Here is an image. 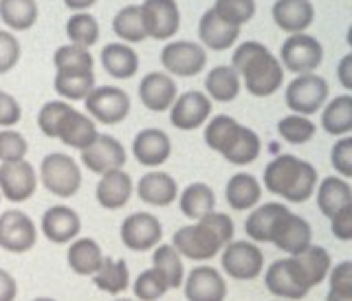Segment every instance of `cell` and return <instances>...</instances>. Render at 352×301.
<instances>
[{
  "label": "cell",
  "mask_w": 352,
  "mask_h": 301,
  "mask_svg": "<svg viewBox=\"0 0 352 301\" xmlns=\"http://www.w3.org/2000/svg\"><path fill=\"white\" fill-rule=\"evenodd\" d=\"M207 97L220 104H229L240 95V75L231 66H214L205 77Z\"/></svg>",
  "instance_id": "1f68e13d"
},
{
  "label": "cell",
  "mask_w": 352,
  "mask_h": 301,
  "mask_svg": "<svg viewBox=\"0 0 352 301\" xmlns=\"http://www.w3.org/2000/svg\"><path fill=\"white\" fill-rule=\"evenodd\" d=\"M40 181L49 194L73 198L82 187V167L69 154L51 152L40 163Z\"/></svg>",
  "instance_id": "5b68a950"
},
{
  "label": "cell",
  "mask_w": 352,
  "mask_h": 301,
  "mask_svg": "<svg viewBox=\"0 0 352 301\" xmlns=\"http://www.w3.org/2000/svg\"><path fill=\"white\" fill-rule=\"evenodd\" d=\"M326 301H352V262H339L328 273Z\"/></svg>",
  "instance_id": "f6af8a7d"
},
{
  "label": "cell",
  "mask_w": 352,
  "mask_h": 301,
  "mask_svg": "<svg viewBox=\"0 0 352 301\" xmlns=\"http://www.w3.org/2000/svg\"><path fill=\"white\" fill-rule=\"evenodd\" d=\"M198 38L205 49L212 51H227L240 38V27H234L220 18L214 9H207L201 22H198Z\"/></svg>",
  "instance_id": "cb8c5ba5"
},
{
  "label": "cell",
  "mask_w": 352,
  "mask_h": 301,
  "mask_svg": "<svg viewBox=\"0 0 352 301\" xmlns=\"http://www.w3.org/2000/svg\"><path fill=\"white\" fill-rule=\"evenodd\" d=\"M280 62L286 71L306 75L317 71L324 62V47L322 42L306 33H293L291 38H286L280 51Z\"/></svg>",
  "instance_id": "8fae6325"
},
{
  "label": "cell",
  "mask_w": 352,
  "mask_h": 301,
  "mask_svg": "<svg viewBox=\"0 0 352 301\" xmlns=\"http://www.w3.org/2000/svg\"><path fill=\"white\" fill-rule=\"evenodd\" d=\"M113 31L126 44H139L146 40L148 31H146V22H143L141 5L121 7L113 18Z\"/></svg>",
  "instance_id": "e575fe53"
},
{
  "label": "cell",
  "mask_w": 352,
  "mask_h": 301,
  "mask_svg": "<svg viewBox=\"0 0 352 301\" xmlns=\"http://www.w3.org/2000/svg\"><path fill=\"white\" fill-rule=\"evenodd\" d=\"M132 192H135V183H132L130 174L124 170H115L102 174L95 189V198L99 207H104L108 211H117L130 203Z\"/></svg>",
  "instance_id": "603a6c76"
},
{
  "label": "cell",
  "mask_w": 352,
  "mask_h": 301,
  "mask_svg": "<svg viewBox=\"0 0 352 301\" xmlns=\"http://www.w3.org/2000/svg\"><path fill=\"white\" fill-rule=\"evenodd\" d=\"M137 196L146 205L152 207H168L179 198V185L168 172H148L139 178Z\"/></svg>",
  "instance_id": "4316f807"
},
{
  "label": "cell",
  "mask_w": 352,
  "mask_h": 301,
  "mask_svg": "<svg viewBox=\"0 0 352 301\" xmlns=\"http://www.w3.org/2000/svg\"><path fill=\"white\" fill-rule=\"evenodd\" d=\"M132 154L135 161L146 167H159L170 159L172 154V141L168 132L161 128H146L132 141Z\"/></svg>",
  "instance_id": "7402d4cb"
},
{
  "label": "cell",
  "mask_w": 352,
  "mask_h": 301,
  "mask_svg": "<svg viewBox=\"0 0 352 301\" xmlns=\"http://www.w3.org/2000/svg\"><path fill=\"white\" fill-rule=\"evenodd\" d=\"M29 152L27 139L14 128L0 130V163H14V161H25Z\"/></svg>",
  "instance_id": "7dc6e473"
},
{
  "label": "cell",
  "mask_w": 352,
  "mask_h": 301,
  "mask_svg": "<svg viewBox=\"0 0 352 301\" xmlns=\"http://www.w3.org/2000/svg\"><path fill=\"white\" fill-rule=\"evenodd\" d=\"M38 189V174L29 161L0 163V196L11 203H25Z\"/></svg>",
  "instance_id": "2e32d148"
},
{
  "label": "cell",
  "mask_w": 352,
  "mask_h": 301,
  "mask_svg": "<svg viewBox=\"0 0 352 301\" xmlns=\"http://www.w3.org/2000/svg\"><path fill=\"white\" fill-rule=\"evenodd\" d=\"M183 293L187 301H225L227 282L214 266H196L185 277Z\"/></svg>",
  "instance_id": "d6986e66"
},
{
  "label": "cell",
  "mask_w": 352,
  "mask_h": 301,
  "mask_svg": "<svg viewBox=\"0 0 352 301\" xmlns=\"http://www.w3.org/2000/svg\"><path fill=\"white\" fill-rule=\"evenodd\" d=\"M117 301H135V299H117Z\"/></svg>",
  "instance_id": "94428289"
},
{
  "label": "cell",
  "mask_w": 352,
  "mask_h": 301,
  "mask_svg": "<svg viewBox=\"0 0 352 301\" xmlns=\"http://www.w3.org/2000/svg\"><path fill=\"white\" fill-rule=\"evenodd\" d=\"M71 110V104L66 102H49L40 108L38 113V126H40V132L44 137L49 139H58V130H60V124L64 115Z\"/></svg>",
  "instance_id": "c3c4849f"
},
{
  "label": "cell",
  "mask_w": 352,
  "mask_h": 301,
  "mask_svg": "<svg viewBox=\"0 0 352 301\" xmlns=\"http://www.w3.org/2000/svg\"><path fill=\"white\" fill-rule=\"evenodd\" d=\"M53 64L58 73H93L95 58L91 51L77 44H64L53 55Z\"/></svg>",
  "instance_id": "60d3db41"
},
{
  "label": "cell",
  "mask_w": 352,
  "mask_h": 301,
  "mask_svg": "<svg viewBox=\"0 0 352 301\" xmlns=\"http://www.w3.org/2000/svg\"><path fill=\"white\" fill-rule=\"evenodd\" d=\"M179 97V88L172 80V75L152 71L139 82V99L152 113H165L170 110Z\"/></svg>",
  "instance_id": "44dd1931"
},
{
  "label": "cell",
  "mask_w": 352,
  "mask_h": 301,
  "mask_svg": "<svg viewBox=\"0 0 352 301\" xmlns=\"http://www.w3.org/2000/svg\"><path fill=\"white\" fill-rule=\"evenodd\" d=\"M152 269L163 277V282L168 284V288H181L185 282L183 258L172 244H161V247L154 249Z\"/></svg>",
  "instance_id": "d590c367"
},
{
  "label": "cell",
  "mask_w": 352,
  "mask_h": 301,
  "mask_svg": "<svg viewBox=\"0 0 352 301\" xmlns=\"http://www.w3.org/2000/svg\"><path fill=\"white\" fill-rule=\"evenodd\" d=\"M264 187L289 203H306L317 189V170L293 154H280L264 167Z\"/></svg>",
  "instance_id": "277c9868"
},
{
  "label": "cell",
  "mask_w": 352,
  "mask_h": 301,
  "mask_svg": "<svg viewBox=\"0 0 352 301\" xmlns=\"http://www.w3.org/2000/svg\"><path fill=\"white\" fill-rule=\"evenodd\" d=\"M168 291V284L163 282V277L154 269L143 271L135 280V297L139 301H159Z\"/></svg>",
  "instance_id": "681fc988"
},
{
  "label": "cell",
  "mask_w": 352,
  "mask_h": 301,
  "mask_svg": "<svg viewBox=\"0 0 352 301\" xmlns=\"http://www.w3.org/2000/svg\"><path fill=\"white\" fill-rule=\"evenodd\" d=\"M286 205H282V203H264V205H260V207H256L251 211L247 222H245V231H247V236L251 238V242L269 244L273 222H275V218L280 216V211Z\"/></svg>",
  "instance_id": "ab89813d"
},
{
  "label": "cell",
  "mask_w": 352,
  "mask_h": 301,
  "mask_svg": "<svg viewBox=\"0 0 352 301\" xmlns=\"http://www.w3.org/2000/svg\"><path fill=\"white\" fill-rule=\"evenodd\" d=\"M66 260H69V266L75 275L93 277L102 269L104 253H102V247H99L93 238H77L71 242Z\"/></svg>",
  "instance_id": "f546056e"
},
{
  "label": "cell",
  "mask_w": 352,
  "mask_h": 301,
  "mask_svg": "<svg viewBox=\"0 0 352 301\" xmlns=\"http://www.w3.org/2000/svg\"><path fill=\"white\" fill-rule=\"evenodd\" d=\"M161 64L168 75L196 77L207 66V51L192 40H172L161 51Z\"/></svg>",
  "instance_id": "7c38bea8"
},
{
  "label": "cell",
  "mask_w": 352,
  "mask_h": 301,
  "mask_svg": "<svg viewBox=\"0 0 352 301\" xmlns=\"http://www.w3.org/2000/svg\"><path fill=\"white\" fill-rule=\"evenodd\" d=\"M264 284H267V291L271 295L284 301H302L311 293V286H308L300 264L295 262L293 255L275 260L264 273Z\"/></svg>",
  "instance_id": "8992f818"
},
{
  "label": "cell",
  "mask_w": 352,
  "mask_h": 301,
  "mask_svg": "<svg viewBox=\"0 0 352 301\" xmlns=\"http://www.w3.org/2000/svg\"><path fill=\"white\" fill-rule=\"evenodd\" d=\"M205 143L234 165H249L260 156L262 143L251 128L229 115H216L205 124Z\"/></svg>",
  "instance_id": "3957f363"
},
{
  "label": "cell",
  "mask_w": 352,
  "mask_h": 301,
  "mask_svg": "<svg viewBox=\"0 0 352 301\" xmlns=\"http://www.w3.org/2000/svg\"><path fill=\"white\" fill-rule=\"evenodd\" d=\"M225 198L234 211L256 209V205L262 198V185L253 174H247V172L234 174L225 187Z\"/></svg>",
  "instance_id": "f1b7e54d"
},
{
  "label": "cell",
  "mask_w": 352,
  "mask_h": 301,
  "mask_svg": "<svg viewBox=\"0 0 352 301\" xmlns=\"http://www.w3.org/2000/svg\"><path fill=\"white\" fill-rule=\"evenodd\" d=\"M55 93L69 102H80L95 88V73H55Z\"/></svg>",
  "instance_id": "b9f144b4"
},
{
  "label": "cell",
  "mask_w": 352,
  "mask_h": 301,
  "mask_svg": "<svg viewBox=\"0 0 352 301\" xmlns=\"http://www.w3.org/2000/svg\"><path fill=\"white\" fill-rule=\"evenodd\" d=\"M97 137H99V130H97L95 121L71 106V110L64 115L62 124H60L58 139L64 143V146L82 152V150H86L88 146H91Z\"/></svg>",
  "instance_id": "d4e9b609"
},
{
  "label": "cell",
  "mask_w": 352,
  "mask_h": 301,
  "mask_svg": "<svg viewBox=\"0 0 352 301\" xmlns=\"http://www.w3.org/2000/svg\"><path fill=\"white\" fill-rule=\"evenodd\" d=\"M223 271L238 282L258 280L264 271V253L256 242L249 240H231L223 249Z\"/></svg>",
  "instance_id": "ba28073f"
},
{
  "label": "cell",
  "mask_w": 352,
  "mask_h": 301,
  "mask_svg": "<svg viewBox=\"0 0 352 301\" xmlns=\"http://www.w3.org/2000/svg\"><path fill=\"white\" fill-rule=\"evenodd\" d=\"M295 262L300 264V269L306 277V282L311 288L319 286L324 280H328V273L333 269V258L324 247H317V244H311L306 251H302L300 255H293Z\"/></svg>",
  "instance_id": "836d02e7"
},
{
  "label": "cell",
  "mask_w": 352,
  "mask_h": 301,
  "mask_svg": "<svg viewBox=\"0 0 352 301\" xmlns=\"http://www.w3.org/2000/svg\"><path fill=\"white\" fill-rule=\"evenodd\" d=\"M269 244H275L280 251L289 255H300L313 244V229L306 218L297 216L289 207H284L273 222Z\"/></svg>",
  "instance_id": "30bf717a"
},
{
  "label": "cell",
  "mask_w": 352,
  "mask_h": 301,
  "mask_svg": "<svg viewBox=\"0 0 352 301\" xmlns=\"http://www.w3.org/2000/svg\"><path fill=\"white\" fill-rule=\"evenodd\" d=\"M38 229L33 220L20 209L0 214V249L9 253H27L36 247Z\"/></svg>",
  "instance_id": "4fadbf2b"
},
{
  "label": "cell",
  "mask_w": 352,
  "mask_h": 301,
  "mask_svg": "<svg viewBox=\"0 0 352 301\" xmlns=\"http://www.w3.org/2000/svg\"><path fill=\"white\" fill-rule=\"evenodd\" d=\"M126 161H128L126 148L110 135H99L91 146L82 150V163L95 174H108L115 170H124Z\"/></svg>",
  "instance_id": "e0dca14e"
},
{
  "label": "cell",
  "mask_w": 352,
  "mask_h": 301,
  "mask_svg": "<svg viewBox=\"0 0 352 301\" xmlns=\"http://www.w3.org/2000/svg\"><path fill=\"white\" fill-rule=\"evenodd\" d=\"M212 117V99L201 91H187L176 97L170 108V121L179 130H198Z\"/></svg>",
  "instance_id": "ac0fdd59"
},
{
  "label": "cell",
  "mask_w": 352,
  "mask_h": 301,
  "mask_svg": "<svg viewBox=\"0 0 352 301\" xmlns=\"http://www.w3.org/2000/svg\"><path fill=\"white\" fill-rule=\"evenodd\" d=\"M84 102L95 124L117 126L130 115V95L117 86H95Z\"/></svg>",
  "instance_id": "9c48e42d"
},
{
  "label": "cell",
  "mask_w": 352,
  "mask_h": 301,
  "mask_svg": "<svg viewBox=\"0 0 352 301\" xmlns=\"http://www.w3.org/2000/svg\"><path fill=\"white\" fill-rule=\"evenodd\" d=\"M38 16L36 0H0V20L11 31H29L38 22Z\"/></svg>",
  "instance_id": "74e56055"
},
{
  "label": "cell",
  "mask_w": 352,
  "mask_h": 301,
  "mask_svg": "<svg viewBox=\"0 0 352 301\" xmlns=\"http://www.w3.org/2000/svg\"><path fill=\"white\" fill-rule=\"evenodd\" d=\"M337 80L339 84L346 88V91H352V53L344 55L337 64Z\"/></svg>",
  "instance_id": "9f6ffc18"
},
{
  "label": "cell",
  "mask_w": 352,
  "mask_h": 301,
  "mask_svg": "<svg viewBox=\"0 0 352 301\" xmlns=\"http://www.w3.org/2000/svg\"><path fill=\"white\" fill-rule=\"evenodd\" d=\"M97 3V0H64V5L69 7L71 11H86V9H91L93 5Z\"/></svg>",
  "instance_id": "6f0895ef"
},
{
  "label": "cell",
  "mask_w": 352,
  "mask_h": 301,
  "mask_svg": "<svg viewBox=\"0 0 352 301\" xmlns=\"http://www.w3.org/2000/svg\"><path fill=\"white\" fill-rule=\"evenodd\" d=\"M93 284L108 295H119L130 288V271L126 260L104 258V264L99 273L93 275Z\"/></svg>",
  "instance_id": "f35d334b"
},
{
  "label": "cell",
  "mask_w": 352,
  "mask_h": 301,
  "mask_svg": "<svg viewBox=\"0 0 352 301\" xmlns=\"http://www.w3.org/2000/svg\"><path fill=\"white\" fill-rule=\"evenodd\" d=\"M236 225L227 214H207L205 218L196 220V225L181 227L174 233L172 247L179 251L181 258L192 262L214 260L227 244L234 240Z\"/></svg>",
  "instance_id": "6da1fadb"
},
{
  "label": "cell",
  "mask_w": 352,
  "mask_h": 301,
  "mask_svg": "<svg viewBox=\"0 0 352 301\" xmlns=\"http://www.w3.org/2000/svg\"><path fill=\"white\" fill-rule=\"evenodd\" d=\"M352 203V187L344 178L328 176L317 187V207L330 220L337 211Z\"/></svg>",
  "instance_id": "4dcf8cb0"
},
{
  "label": "cell",
  "mask_w": 352,
  "mask_h": 301,
  "mask_svg": "<svg viewBox=\"0 0 352 301\" xmlns=\"http://www.w3.org/2000/svg\"><path fill=\"white\" fill-rule=\"evenodd\" d=\"M179 207L183 216L192 220H201L216 209V194H214V189L205 183H192V185H187L183 189V194L179 196Z\"/></svg>",
  "instance_id": "d6a6232c"
},
{
  "label": "cell",
  "mask_w": 352,
  "mask_h": 301,
  "mask_svg": "<svg viewBox=\"0 0 352 301\" xmlns=\"http://www.w3.org/2000/svg\"><path fill=\"white\" fill-rule=\"evenodd\" d=\"M163 238V227L157 216L139 211L132 214L124 220L121 225V242L126 244V249L130 251H152L159 247V242Z\"/></svg>",
  "instance_id": "9a60e30c"
},
{
  "label": "cell",
  "mask_w": 352,
  "mask_h": 301,
  "mask_svg": "<svg viewBox=\"0 0 352 301\" xmlns=\"http://www.w3.org/2000/svg\"><path fill=\"white\" fill-rule=\"evenodd\" d=\"M212 9L229 25L242 27L256 16V0H216Z\"/></svg>",
  "instance_id": "bcb514c9"
},
{
  "label": "cell",
  "mask_w": 352,
  "mask_h": 301,
  "mask_svg": "<svg viewBox=\"0 0 352 301\" xmlns=\"http://www.w3.org/2000/svg\"><path fill=\"white\" fill-rule=\"evenodd\" d=\"M282 301H284V299H282Z\"/></svg>",
  "instance_id": "6125c7cd"
},
{
  "label": "cell",
  "mask_w": 352,
  "mask_h": 301,
  "mask_svg": "<svg viewBox=\"0 0 352 301\" xmlns=\"http://www.w3.org/2000/svg\"><path fill=\"white\" fill-rule=\"evenodd\" d=\"M99 60H102L104 71L115 80H130L139 71V53L126 42L106 44Z\"/></svg>",
  "instance_id": "83f0119b"
},
{
  "label": "cell",
  "mask_w": 352,
  "mask_h": 301,
  "mask_svg": "<svg viewBox=\"0 0 352 301\" xmlns=\"http://www.w3.org/2000/svg\"><path fill=\"white\" fill-rule=\"evenodd\" d=\"M317 132V126L308 117L302 115H289L278 121V135L291 143V146H304L308 143Z\"/></svg>",
  "instance_id": "ee69618b"
},
{
  "label": "cell",
  "mask_w": 352,
  "mask_h": 301,
  "mask_svg": "<svg viewBox=\"0 0 352 301\" xmlns=\"http://www.w3.org/2000/svg\"><path fill=\"white\" fill-rule=\"evenodd\" d=\"M275 25L286 33H304L313 25L315 9L311 0H275L271 9Z\"/></svg>",
  "instance_id": "484cf974"
},
{
  "label": "cell",
  "mask_w": 352,
  "mask_h": 301,
  "mask_svg": "<svg viewBox=\"0 0 352 301\" xmlns=\"http://www.w3.org/2000/svg\"><path fill=\"white\" fill-rule=\"evenodd\" d=\"M16 295H18V284L14 280V275L0 269V301H14Z\"/></svg>",
  "instance_id": "11a10c76"
},
{
  "label": "cell",
  "mask_w": 352,
  "mask_h": 301,
  "mask_svg": "<svg viewBox=\"0 0 352 301\" xmlns=\"http://www.w3.org/2000/svg\"><path fill=\"white\" fill-rule=\"evenodd\" d=\"M20 60V42L11 31L0 29V75L9 73Z\"/></svg>",
  "instance_id": "816d5d0a"
},
{
  "label": "cell",
  "mask_w": 352,
  "mask_h": 301,
  "mask_svg": "<svg viewBox=\"0 0 352 301\" xmlns=\"http://www.w3.org/2000/svg\"><path fill=\"white\" fill-rule=\"evenodd\" d=\"M328 99V82L317 73L297 75L286 86L284 102L293 110V115L311 117L317 110H322Z\"/></svg>",
  "instance_id": "52a82bcc"
},
{
  "label": "cell",
  "mask_w": 352,
  "mask_h": 301,
  "mask_svg": "<svg viewBox=\"0 0 352 301\" xmlns=\"http://www.w3.org/2000/svg\"><path fill=\"white\" fill-rule=\"evenodd\" d=\"M141 14L152 40H170L181 29V9L176 0H143Z\"/></svg>",
  "instance_id": "5bb4252c"
},
{
  "label": "cell",
  "mask_w": 352,
  "mask_h": 301,
  "mask_svg": "<svg viewBox=\"0 0 352 301\" xmlns=\"http://www.w3.org/2000/svg\"><path fill=\"white\" fill-rule=\"evenodd\" d=\"M22 119V108L14 95L0 91V128H14Z\"/></svg>",
  "instance_id": "f5cc1de1"
},
{
  "label": "cell",
  "mask_w": 352,
  "mask_h": 301,
  "mask_svg": "<svg viewBox=\"0 0 352 301\" xmlns=\"http://www.w3.org/2000/svg\"><path fill=\"white\" fill-rule=\"evenodd\" d=\"M348 44H350V49H352V25H350V29H348Z\"/></svg>",
  "instance_id": "680465c9"
},
{
  "label": "cell",
  "mask_w": 352,
  "mask_h": 301,
  "mask_svg": "<svg viewBox=\"0 0 352 301\" xmlns=\"http://www.w3.org/2000/svg\"><path fill=\"white\" fill-rule=\"evenodd\" d=\"M40 229L44 238L53 244H66L77 238L82 231V218L75 209L66 205H53L42 214Z\"/></svg>",
  "instance_id": "ffe728a7"
},
{
  "label": "cell",
  "mask_w": 352,
  "mask_h": 301,
  "mask_svg": "<svg viewBox=\"0 0 352 301\" xmlns=\"http://www.w3.org/2000/svg\"><path fill=\"white\" fill-rule=\"evenodd\" d=\"M330 231H333V236L341 242L352 240V203L330 218Z\"/></svg>",
  "instance_id": "db71d44e"
},
{
  "label": "cell",
  "mask_w": 352,
  "mask_h": 301,
  "mask_svg": "<svg viewBox=\"0 0 352 301\" xmlns=\"http://www.w3.org/2000/svg\"><path fill=\"white\" fill-rule=\"evenodd\" d=\"M322 128L333 137H344L352 130V95H339L322 110Z\"/></svg>",
  "instance_id": "8d00e7d4"
},
{
  "label": "cell",
  "mask_w": 352,
  "mask_h": 301,
  "mask_svg": "<svg viewBox=\"0 0 352 301\" xmlns=\"http://www.w3.org/2000/svg\"><path fill=\"white\" fill-rule=\"evenodd\" d=\"M330 165L344 178H352V137H341L330 150Z\"/></svg>",
  "instance_id": "f907efd6"
},
{
  "label": "cell",
  "mask_w": 352,
  "mask_h": 301,
  "mask_svg": "<svg viewBox=\"0 0 352 301\" xmlns=\"http://www.w3.org/2000/svg\"><path fill=\"white\" fill-rule=\"evenodd\" d=\"M66 36H69L71 44L91 49L99 40V22L88 11H77L66 20Z\"/></svg>",
  "instance_id": "7bdbcfd3"
},
{
  "label": "cell",
  "mask_w": 352,
  "mask_h": 301,
  "mask_svg": "<svg viewBox=\"0 0 352 301\" xmlns=\"http://www.w3.org/2000/svg\"><path fill=\"white\" fill-rule=\"evenodd\" d=\"M33 301H55V299H51V297H38V299H33Z\"/></svg>",
  "instance_id": "91938a15"
},
{
  "label": "cell",
  "mask_w": 352,
  "mask_h": 301,
  "mask_svg": "<svg viewBox=\"0 0 352 301\" xmlns=\"http://www.w3.org/2000/svg\"><path fill=\"white\" fill-rule=\"evenodd\" d=\"M234 69L253 97H271L282 88L284 66L262 42L247 40L231 55Z\"/></svg>",
  "instance_id": "7a4b0ae2"
}]
</instances>
